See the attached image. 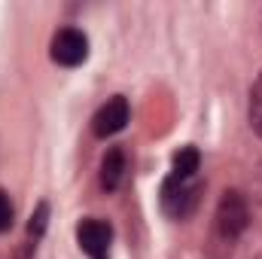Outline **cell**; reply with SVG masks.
<instances>
[{
    "label": "cell",
    "instance_id": "obj_6",
    "mask_svg": "<svg viewBox=\"0 0 262 259\" xmlns=\"http://www.w3.org/2000/svg\"><path fill=\"white\" fill-rule=\"evenodd\" d=\"M125 171H128V156L122 146H110L101 159V189L104 192H116L125 180Z\"/></svg>",
    "mask_w": 262,
    "mask_h": 259
},
{
    "label": "cell",
    "instance_id": "obj_5",
    "mask_svg": "<svg viewBox=\"0 0 262 259\" xmlns=\"http://www.w3.org/2000/svg\"><path fill=\"white\" fill-rule=\"evenodd\" d=\"M128 119H131L128 101H125L122 95H116V98H110V101L95 113L92 131H95L98 137H113V134H119V131L128 125Z\"/></svg>",
    "mask_w": 262,
    "mask_h": 259
},
{
    "label": "cell",
    "instance_id": "obj_4",
    "mask_svg": "<svg viewBox=\"0 0 262 259\" xmlns=\"http://www.w3.org/2000/svg\"><path fill=\"white\" fill-rule=\"evenodd\" d=\"M89 58V37L79 28H61L52 37V61L61 67H76Z\"/></svg>",
    "mask_w": 262,
    "mask_h": 259
},
{
    "label": "cell",
    "instance_id": "obj_1",
    "mask_svg": "<svg viewBox=\"0 0 262 259\" xmlns=\"http://www.w3.org/2000/svg\"><path fill=\"white\" fill-rule=\"evenodd\" d=\"M250 226V204L241 189H226L216 201V213H213V241H220L226 250H232V244L247 232Z\"/></svg>",
    "mask_w": 262,
    "mask_h": 259
},
{
    "label": "cell",
    "instance_id": "obj_9",
    "mask_svg": "<svg viewBox=\"0 0 262 259\" xmlns=\"http://www.w3.org/2000/svg\"><path fill=\"white\" fill-rule=\"evenodd\" d=\"M247 113H250V128L262 137V73L256 76V82L250 89V110Z\"/></svg>",
    "mask_w": 262,
    "mask_h": 259
},
{
    "label": "cell",
    "instance_id": "obj_8",
    "mask_svg": "<svg viewBox=\"0 0 262 259\" xmlns=\"http://www.w3.org/2000/svg\"><path fill=\"white\" fill-rule=\"evenodd\" d=\"M46 223H49V204L40 201L37 210H34V217H31V223H28V250H37V241L46 232Z\"/></svg>",
    "mask_w": 262,
    "mask_h": 259
},
{
    "label": "cell",
    "instance_id": "obj_3",
    "mask_svg": "<svg viewBox=\"0 0 262 259\" xmlns=\"http://www.w3.org/2000/svg\"><path fill=\"white\" fill-rule=\"evenodd\" d=\"M110 241H113V229L110 223L98 220V217H85L76 226V244L89 259H110Z\"/></svg>",
    "mask_w": 262,
    "mask_h": 259
},
{
    "label": "cell",
    "instance_id": "obj_10",
    "mask_svg": "<svg viewBox=\"0 0 262 259\" xmlns=\"http://www.w3.org/2000/svg\"><path fill=\"white\" fill-rule=\"evenodd\" d=\"M12 220H15V210H12V201H9V195H6L3 189H0V235L12 229Z\"/></svg>",
    "mask_w": 262,
    "mask_h": 259
},
{
    "label": "cell",
    "instance_id": "obj_2",
    "mask_svg": "<svg viewBox=\"0 0 262 259\" xmlns=\"http://www.w3.org/2000/svg\"><path fill=\"white\" fill-rule=\"evenodd\" d=\"M201 180L198 177H168L162 183V195H159V204L162 210L171 217V220H186L192 210L198 207V198H201Z\"/></svg>",
    "mask_w": 262,
    "mask_h": 259
},
{
    "label": "cell",
    "instance_id": "obj_7",
    "mask_svg": "<svg viewBox=\"0 0 262 259\" xmlns=\"http://www.w3.org/2000/svg\"><path fill=\"white\" fill-rule=\"evenodd\" d=\"M201 168V153L195 146H180L171 159V174L174 177H198Z\"/></svg>",
    "mask_w": 262,
    "mask_h": 259
}]
</instances>
